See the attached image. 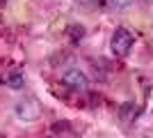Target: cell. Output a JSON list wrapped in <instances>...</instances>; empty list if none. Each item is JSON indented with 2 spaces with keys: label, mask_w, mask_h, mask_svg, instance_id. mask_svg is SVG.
<instances>
[{
  "label": "cell",
  "mask_w": 153,
  "mask_h": 138,
  "mask_svg": "<svg viewBox=\"0 0 153 138\" xmlns=\"http://www.w3.org/2000/svg\"><path fill=\"white\" fill-rule=\"evenodd\" d=\"M16 115H19L21 120H27V122H32V120H37L39 115H41V106H39L37 101H32V99L19 101V104H16Z\"/></svg>",
  "instance_id": "cell-2"
},
{
  "label": "cell",
  "mask_w": 153,
  "mask_h": 138,
  "mask_svg": "<svg viewBox=\"0 0 153 138\" xmlns=\"http://www.w3.org/2000/svg\"><path fill=\"white\" fill-rule=\"evenodd\" d=\"M64 85L73 87V90H82V87H87V83H89V78L85 76V72H80V69H69V72L62 76Z\"/></svg>",
  "instance_id": "cell-3"
},
{
  "label": "cell",
  "mask_w": 153,
  "mask_h": 138,
  "mask_svg": "<svg viewBox=\"0 0 153 138\" xmlns=\"http://www.w3.org/2000/svg\"><path fill=\"white\" fill-rule=\"evenodd\" d=\"M112 2H114L117 7H130L133 5V0H112Z\"/></svg>",
  "instance_id": "cell-7"
},
{
  "label": "cell",
  "mask_w": 153,
  "mask_h": 138,
  "mask_svg": "<svg viewBox=\"0 0 153 138\" xmlns=\"http://www.w3.org/2000/svg\"><path fill=\"white\" fill-rule=\"evenodd\" d=\"M135 113H137V108H135V104H130V101H126V104L119 108V115H121V120H133Z\"/></svg>",
  "instance_id": "cell-6"
},
{
  "label": "cell",
  "mask_w": 153,
  "mask_h": 138,
  "mask_svg": "<svg viewBox=\"0 0 153 138\" xmlns=\"http://www.w3.org/2000/svg\"><path fill=\"white\" fill-rule=\"evenodd\" d=\"M66 127H69V124H64V122H57V124H53V129H55V131H62V129H66Z\"/></svg>",
  "instance_id": "cell-8"
},
{
  "label": "cell",
  "mask_w": 153,
  "mask_h": 138,
  "mask_svg": "<svg viewBox=\"0 0 153 138\" xmlns=\"http://www.w3.org/2000/svg\"><path fill=\"white\" fill-rule=\"evenodd\" d=\"M7 85L14 87V90H21V87L25 85V78H23V74H21V72L9 74V76H7Z\"/></svg>",
  "instance_id": "cell-5"
},
{
  "label": "cell",
  "mask_w": 153,
  "mask_h": 138,
  "mask_svg": "<svg viewBox=\"0 0 153 138\" xmlns=\"http://www.w3.org/2000/svg\"><path fill=\"white\" fill-rule=\"evenodd\" d=\"M66 35H69V39L73 41V44H78V41L85 37V28L80 26V23H71V26L66 28Z\"/></svg>",
  "instance_id": "cell-4"
},
{
  "label": "cell",
  "mask_w": 153,
  "mask_h": 138,
  "mask_svg": "<svg viewBox=\"0 0 153 138\" xmlns=\"http://www.w3.org/2000/svg\"><path fill=\"white\" fill-rule=\"evenodd\" d=\"M133 44H135L133 32L126 30V28H117L114 35H112V41H110V51L114 53L117 58H126L130 53V48H133Z\"/></svg>",
  "instance_id": "cell-1"
},
{
  "label": "cell",
  "mask_w": 153,
  "mask_h": 138,
  "mask_svg": "<svg viewBox=\"0 0 153 138\" xmlns=\"http://www.w3.org/2000/svg\"><path fill=\"white\" fill-rule=\"evenodd\" d=\"M149 2H153V0H149Z\"/></svg>",
  "instance_id": "cell-9"
}]
</instances>
